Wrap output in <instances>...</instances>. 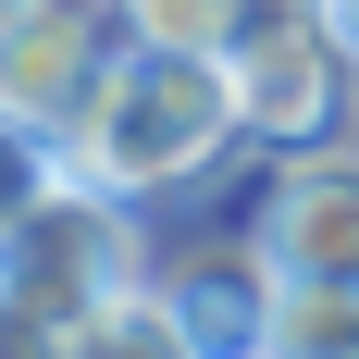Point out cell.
<instances>
[{"instance_id":"obj_10","label":"cell","mask_w":359,"mask_h":359,"mask_svg":"<svg viewBox=\"0 0 359 359\" xmlns=\"http://www.w3.org/2000/svg\"><path fill=\"white\" fill-rule=\"evenodd\" d=\"M50 186H62V149H50V137H25V124H0V236H13V223L50 198Z\"/></svg>"},{"instance_id":"obj_1","label":"cell","mask_w":359,"mask_h":359,"mask_svg":"<svg viewBox=\"0 0 359 359\" xmlns=\"http://www.w3.org/2000/svg\"><path fill=\"white\" fill-rule=\"evenodd\" d=\"M248 137L236 124V74H223V50H111L100 74V111L74 124L62 174L111 186V198H174V186H198L223 161V149Z\"/></svg>"},{"instance_id":"obj_11","label":"cell","mask_w":359,"mask_h":359,"mask_svg":"<svg viewBox=\"0 0 359 359\" xmlns=\"http://www.w3.org/2000/svg\"><path fill=\"white\" fill-rule=\"evenodd\" d=\"M0 359H74V323H62V310H25V297H0Z\"/></svg>"},{"instance_id":"obj_4","label":"cell","mask_w":359,"mask_h":359,"mask_svg":"<svg viewBox=\"0 0 359 359\" xmlns=\"http://www.w3.org/2000/svg\"><path fill=\"white\" fill-rule=\"evenodd\" d=\"M111 50H124V25L87 0H0V124L74 149V124L100 111Z\"/></svg>"},{"instance_id":"obj_12","label":"cell","mask_w":359,"mask_h":359,"mask_svg":"<svg viewBox=\"0 0 359 359\" xmlns=\"http://www.w3.org/2000/svg\"><path fill=\"white\" fill-rule=\"evenodd\" d=\"M323 25H334V37H347V50H359V0H323Z\"/></svg>"},{"instance_id":"obj_2","label":"cell","mask_w":359,"mask_h":359,"mask_svg":"<svg viewBox=\"0 0 359 359\" xmlns=\"http://www.w3.org/2000/svg\"><path fill=\"white\" fill-rule=\"evenodd\" d=\"M223 74H236L248 149H323L359 111V50L323 25V0H248L223 37Z\"/></svg>"},{"instance_id":"obj_5","label":"cell","mask_w":359,"mask_h":359,"mask_svg":"<svg viewBox=\"0 0 359 359\" xmlns=\"http://www.w3.org/2000/svg\"><path fill=\"white\" fill-rule=\"evenodd\" d=\"M273 285H347L359 297V149L323 137V149H273V186L248 211Z\"/></svg>"},{"instance_id":"obj_8","label":"cell","mask_w":359,"mask_h":359,"mask_svg":"<svg viewBox=\"0 0 359 359\" xmlns=\"http://www.w3.org/2000/svg\"><path fill=\"white\" fill-rule=\"evenodd\" d=\"M260 359H359V297L347 285H273Z\"/></svg>"},{"instance_id":"obj_9","label":"cell","mask_w":359,"mask_h":359,"mask_svg":"<svg viewBox=\"0 0 359 359\" xmlns=\"http://www.w3.org/2000/svg\"><path fill=\"white\" fill-rule=\"evenodd\" d=\"M248 0H111V25L137 37V50H223Z\"/></svg>"},{"instance_id":"obj_13","label":"cell","mask_w":359,"mask_h":359,"mask_svg":"<svg viewBox=\"0 0 359 359\" xmlns=\"http://www.w3.org/2000/svg\"><path fill=\"white\" fill-rule=\"evenodd\" d=\"M87 13H111V0H87Z\"/></svg>"},{"instance_id":"obj_6","label":"cell","mask_w":359,"mask_h":359,"mask_svg":"<svg viewBox=\"0 0 359 359\" xmlns=\"http://www.w3.org/2000/svg\"><path fill=\"white\" fill-rule=\"evenodd\" d=\"M149 285H161V310L186 323L198 359H260V334H273V260H260V236L149 248Z\"/></svg>"},{"instance_id":"obj_7","label":"cell","mask_w":359,"mask_h":359,"mask_svg":"<svg viewBox=\"0 0 359 359\" xmlns=\"http://www.w3.org/2000/svg\"><path fill=\"white\" fill-rule=\"evenodd\" d=\"M74 359H198V347H186V323L161 310V285L137 273V285H111L100 310L74 323Z\"/></svg>"},{"instance_id":"obj_3","label":"cell","mask_w":359,"mask_h":359,"mask_svg":"<svg viewBox=\"0 0 359 359\" xmlns=\"http://www.w3.org/2000/svg\"><path fill=\"white\" fill-rule=\"evenodd\" d=\"M137 273H149L137 198H111V186H87V174H62L13 236H0V297L62 310V323H87V310H100L111 285H137Z\"/></svg>"}]
</instances>
